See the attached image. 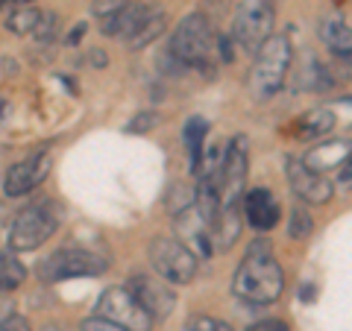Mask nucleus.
<instances>
[{
  "label": "nucleus",
  "instance_id": "obj_29",
  "mask_svg": "<svg viewBox=\"0 0 352 331\" xmlns=\"http://www.w3.org/2000/svg\"><path fill=\"white\" fill-rule=\"evenodd\" d=\"M124 3H126V0H94V3H91V12L100 15V18H106V15L118 12V9L124 6Z\"/></svg>",
  "mask_w": 352,
  "mask_h": 331
},
{
  "label": "nucleus",
  "instance_id": "obj_35",
  "mask_svg": "<svg viewBox=\"0 0 352 331\" xmlns=\"http://www.w3.org/2000/svg\"><path fill=\"white\" fill-rule=\"evenodd\" d=\"M27 3H32V0H0V9L3 6H27Z\"/></svg>",
  "mask_w": 352,
  "mask_h": 331
},
{
  "label": "nucleus",
  "instance_id": "obj_14",
  "mask_svg": "<svg viewBox=\"0 0 352 331\" xmlns=\"http://www.w3.org/2000/svg\"><path fill=\"white\" fill-rule=\"evenodd\" d=\"M349 159V141H320L317 147H311L305 152V156L300 159L308 170H314V173H326V170H332V168H340Z\"/></svg>",
  "mask_w": 352,
  "mask_h": 331
},
{
  "label": "nucleus",
  "instance_id": "obj_10",
  "mask_svg": "<svg viewBox=\"0 0 352 331\" xmlns=\"http://www.w3.org/2000/svg\"><path fill=\"white\" fill-rule=\"evenodd\" d=\"M124 288L135 296V302L144 308L153 319H168L170 311L176 308V296L168 288V282H159V279H153V275L138 273V275H132Z\"/></svg>",
  "mask_w": 352,
  "mask_h": 331
},
{
  "label": "nucleus",
  "instance_id": "obj_31",
  "mask_svg": "<svg viewBox=\"0 0 352 331\" xmlns=\"http://www.w3.org/2000/svg\"><path fill=\"white\" fill-rule=\"evenodd\" d=\"M217 47H220V56H223V62H232L235 53H232V38L229 36H220L217 38Z\"/></svg>",
  "mask_w": 352,
  "mask_h": 331
},
{
  "label": "nucleus",
  "instance_id": "obj_23",
  "mask_svg": "<svg viewBox=\"0 0 352 331\" xmlns=\"http://www.w3.org/2000/svg\"><path fill=\"white\" fill-rule=\"evenodd\" d=\"M311 231H314L311 214H308L302 205H296L291 212V217H288V235H291V240H305Z\"/></svg>",
  "mask_w": 352,
  "mask_h": 331
},
{
  "label": "nucleus",
  "instance_id": "obj_18",
  "mask_svg": "<svg viewBox=\"0 0 352 331\" xmlns=\"http://www.w3.org/2000/svg\"><path fill=\"white\" fill-rule=\"evenodd\" d=\"M206 132H208V124L203 117H191L188 124H185V129H182V141H185V147H188V152H191V173L200 170Z\"/></svg>",
  "mask_w": 352,
  "mask_h": 331
},
{
  "label": "nucleus",
  "instance_id": "obj_8",
  "mask_svg": "<svg viewBox=\"0 0 352 331\" xmlns=\"http://www.w3.org/2000/svg\"><path fill=\"white\" fill-rule=\"evenodd\" d=\"M247 173H250L247 138L235 135L223 150V164H220V208H241V196L247 194Z\"/></svg>",
  "mask_w": 352,
  "mask_h": 331
},
{
  "label": "nucleus",
  "instance_id": "obj_12",
  "mask_svg": "<svg viewBox=\"0 0 352 331\" xmlns=\"http://www.w3.org/2000/svg\"><path fill=\"white\" fill-rule=\"evenodd\" d=\"M288 185H291L294 196H300L308 205H323L332 200V194H335V185L329 182L323 173L308 170L300 159L288 161Z\"/></svg>",
  "mask_w": 352,
  "mask_h": 331
},
{
  "label": "nucleus",
  "instance_id": "obj_2",
  "mask_svg": "<svg viewBox=\"0 0 352 331\" xmlns=\"http://www.w3.org/2000/svg\"><path fill=\"white\" fill-rule=\"evenodd\" d=\"M291 59H294V47L288 36H270L267 41H261V47L256 50V62L247 73V91L256 103L273 100L291 71Z\"/></svg>",
  "mask_w": 352,
  "mask_h": 331
},
{
  "label": "nucleus",
  "instance_id": "obj_19",
  "mask_svg": "<svg viewBox=\"0 0 352 331\" xmlns=\"http://www.w3.org/2000/svg\"><path fill=\"white\" fill-rule=\"evenodd\" d=\"M24 282H27V267L12 255V252L0 258V290H3V293H12V290H18Z\"/></svg>",
  "mask_w": 352,
  "mask_h": 331
},
{
  "label": "nucleus",
  "instance_id": "obj_36",
  "mask_svg": "<svg viewBox=\"0 0 352 331\" xmlns=\"http://www.w3.org/2000/svg\"><path fill=\"white\" fill-rule=\"evenodd\" d=\"M9 314H12V305H9L6 299H0V319L9 317Z\"/></svg>",
  "mask_w": 352,
  "mask_h": 331
},
{
  "label": "nucleus",
  "instance_id": "obj_27",
  "mask_svg": "<svg viewBox=\"0 0 352 331\" xmlns=\"http://www.w3.org/2000/svg\"><path fill=\"white\" fill-rule=\"evenodd\" d=\"M0 331H32L30 328V319L27 317H21V314H9V317H3L0 319Z\"/></svg>",
  "mask_w": 352,
  "mask_h": 331
},
{
  "label": "nucleus",
  "instance_id": "obj_15",
  "mask_svg": "<svg viewBox=\"0 0 352 331\" xmlns=\"http://www.w3.org/2000/svg\"><path fill=\"white\" fill-rule=\"evenodd\" d=\"M164 30H168V12H164L162 6H147L144 18L138 21V27L132 30V36H126V47L129 50H144L147 44H153L156 38L164 36Z\"/></svg>",
  "mask_w": 352,
  "mask_h": 331
},
{
  "label": "nucleus",
  "instance_id": "obj_7",
  "mask_svg": "<svg viewBox=\"0 0 352 331\" xmlns=\"http://www.w3.org/2000/svg\"><path fill=\"white\" fill-rule=\"evenodd\" d=\"M150 264L168 284H188L197 275V255L179 238H156L150 244Z\"/></svg>",
  "mask_w": 352,
  "mask_h": 331
},
{
  "label": "nucleus",
  "instance_id": "obj_3",
  "mask_svg": "<svg viewBox=\"0 0 352 331\" xmlns=\"http://www.w3.org/2000/svg\"><path fill=\"white\" fill-rule=\"evenodd\" d=\"M62 208L53 200H41L36 205H27L24 212H18L12 220V231H9V247L18 252L38 249L53 238V231L59 229Z\"/></svg>",
  "mask_w": 352,
  "mask_h": 331
},
{
  "label": "nucleus",
  "instance_id": "obj_34",
  "mask_svg": "<svg viewBox=\"0 0 352 331\" xmlns=\"http://www.w3.org/2000/svg\"><path fill=\"white\" fill-rule=\"evenodd\" d=\"M91 62H94V65H97V68H103V65H106V62H109V59H106V56H103V53H100V50H94V53H91Z\"/></svg>",
  "mask_w": 352,
  "mask_h": 331
},
{
  "label": "nucleus",
  "instance_id": "obj_25",
  "mask_svg": "<svg viewBox=\"0 0 352 331\" xmlns=\"http://www.w3.org/2000/svg\"><path fill=\"white\" fill-rule=\"evenodd\" d=\"M182 331H232V326L223 323V319H214V317H191V319H185V326Z\"/></svg>",
  "mask_w": 352,
  "mask_h": 331
},
{
  "label": "nucleus",
  "instance_id": "obj_5",
  "mask_svg": "<svg viewBox=\"0 0 352 331\" xmlns=\"http://www.w3.org/2000/svg\"><path fill=\"white\" fill-rule=\"evenodd\" d=\"M273 24H276V9L270 0H241L232 18V36L244 50L256 53L261 41L273 36Z\"/></svg>",
  "mask_w": 352,
  "mask_h": 331
},
{
  "label": "nucleus",
  "instance_id": "obj_9",
  "mask_svg": "<svg viewBox=\"0 0 352 331\" xmlns=\"http://www.w3.org/2000/svg\"><path fill=\"white\" fill-rule=\"evenodd\" d=\"M97 317L109 319V323H115L124 331H150L153 328V317L135 302V296H132L124 284L106 288L100 293V299H97Z\"/></svg>",
  "mask_w": 352,
  "mask_h": 331
},
{
  "label": "nucleus",
  "instance_id": "obj_21",
  "mask_svg": "<svg viewBox=\"0 0 352 331\" xmlns=\"http://www.w3.org/2000/svg\"><path fill=\"white\" fill-rule=\"evenodd\" d=\"M38 15H41V12H38V9H32V6L15 9V12L6 18V30L15 32V36H27V32H32V27H36Z\"/></svg>",
  "mask_w": 352,
  "mask_h": 331
},
{
  "label": "nucleus",
  "instance_id": "obj_4",
  "mask_svg": "<svg viewBox=\"0 0 352 331\" xmlns=\"http://www.w3.org/2000/svg\"><path fill=\"white\" fill-rule=\"evenodd\" d=\"M212 50H214V30L208 24V18L203 12L182 18V24L176 27L170 38L173 56L182 65H188V68H197V65H208Z\"/></svg>",
  "mask_w": 352,
  "mask_h": 331
},
{
  "label": "nucleus",
  "instance_id": "obj_11",
  "mask_svg": "<svg viewBox=\"0 0 352 331\" xmlns=\"http://www.w3.org/2000/svg\"><path fill=\"white\" fill-rule=\"evenodd\" d=\"M50 152H36V156H30L24 161L12 164V168L6 170L3 176V191L6 196H24L30 194L32 187H38L44 179H47L50 173Z\"/></svg>",
  "mask_w": 352,
  "mask_h": 331
},
{
  "label": "nucleus",
  "instance_id": "obj_20",
  "mask_svg": "<svg viewBox=\"0 0 352 331\" xmlns=\"http://www.w3.org/2000/svg\"><path fill=\"white\" fill-rule=\"evenodd\" d=\"M332 126H335V115L329 112V109H317V112H311V115L302 117L300 135H302L305 141H317V138H323L326 132H332Z\"/></svg>",
  "mask_w": 352,
  "mask_h": 331
},
{
  "label": "nucleus",
  "instance_id": "obj_17",
  "mask_svg": "<svg viewBox=\"0 0 352 331\" xmlns=\"http://www.w3.org/2000/svg\"><path fill=\"white\" fill-rule=\"evenodd\" d=\"M317 36H320V41H323L332 53L349 59L352 30H349V24H346V21L340 18V15H326V18H320V24H317Z\"/></svg>",
  "mask_w": 352,
  "mask_h": 331
},
{
  "label": "nucleus",
  "instance_id": "obj_16",
  "mask_svg": "<svg viewBox=\"0 0 352 331\" xmlns=\"http://www.w3.org/2000/svg\"><path fill=\"white\" fill-rule=\"evenodd\" d=\"M147 6H150V3H141V0H126V3L120 6L118 12H112V15L103 18L100 32H103V36H120V38L132 36V30H135L138 21L144 18Z\"/></svg>",
  "mask_w": 352,
  "mask_h": 331
},
{
  "label": "nucleus",
  "instance_id": "obj_33",
  "mask_svg": "<svg viewBox=\"0 0 352 331\" xmlns=\"http://www.w3.org/2000/svg\"><path fill=\"white\" fill-rule=\"evenodd\" d=\"M85 30H88L85 24H76V27L71 30V36H68V44H71V47H74V44H80V38L85 36Z\"/></svg>",
  "mask_w": 352,
  "mask_h": 331
},
{
  "label": "nucleus",
  "instance_id": "obj_28",
  "mask_svg": "<svg viewBox=\"0 0 352 331\" xmlns=\"http://www.w3.org/2000/svg\"><path fill=\"white\" fill-rule=\"evenodd\" d=\"M80 331H124V328H118L115 323H109L103 317H88V319H82Z\"/></svg>",
  "mask_w": 352,
  "mask_h": 331
},
{
  "label": "nucleus",
  "instance_id": "obj_6",
  "mask_svg": "<svg viewBox=\"0 0 352 331\" xmlns=\"http://www.w3.org/2000/svg\"><path fill=\"white\" fill-rule=\"evenodd\" d=\"M109 270V258L97 255L88 249H59L38 264V279L41 282H65V279H80V275H103Z\"/></svg>",
  "mask_w": 352,
  "mask_h": 331
},
{
  "label": "nucleus",
  "instance_id": "obj_22",
  "mask_svg": "<svg viewBox=\"0 0 352 331\" xmlns=\"http://www.w3.org/2000/svg\"><path fill=\"white\" fill-rule=\"evenodd\" d=\"M164 205H168V212L173 217H179L194 205V191L191 187H185V185H173L168 191V196H164Z\"/></svg>",
  "mask_w": 352,
  "mask_h": 331
},
{
  "label": "nucleus",
  "instance_id": "obj_13",
  "mask_svg": "<svg viewBox=\"0 0 352 331\" xmlns=\"http://www.w3.org/2000/svg\"><path fill=\"white\" fill-rule=\"evenodd\" d=\"M241 205H244V220L256 231H270L279 223V203L270 187H252L250 194L241 196Z\"/></svg>",
  "mask_w": 352,
  "mask_h": 331
},
{
  "label": "nucleus",
  "instance_id": "obj_24",
  "mask_svg": "<svg viewBox=\"0 0 352 331\" xmlns=\"http://www.w3.org/2000/svg\"><path fill=\"white\" fill-rule=\"evenodd\" d=\"M32 36H36L38 41H44V44H50L59 36V15L53 12V9H44V12L38 15V21H36V27H32Z\"/></svg>",
  "mask_w": 352,
  "mask_h": 331
},
{
  "label": "nucleus",
  "instance_id": "obj_30",
  "mask_svg": "<svg viewBox=\"0 0 352 331\" xmlns=\"http://www.w3.org/2000/svg\"><path fill=\"white\" fill-rule=\"evenodd\" d=\"M247 331H291V328H288V323H285V319H261V323L250 326Z\"/></svg>",
  "mask_w": 352,
  "mask_h": 331
},
{
  "label": "nucleus",
  "instance_id": "obj_26",
  "mask_svg": "<svg viewBox=\"0 0 352 331\" xmlns=\"http://www.w3.org/2000/svg\"><path fill=\"white\" fill-rule=\"evenodd\" d=\"M156 124H159V115L156 112H138L124 129L129 132V135H144V132H150Z\"/></svg>",
  "mask_w": 352,
  "mask_h": 331
},
{
  "label": "nucleus",
  "instance_id": "obj_32",
  "mask_svg": "<svg viewBox=\"0 0 352 331\" xmlns=\"http://www.w3.org/2000/svg\"><path fill=\"white\" fill-rule=\"evenodd\" d=\"M349 164H352L349 159H346L344 164H340V176H338V185L344 187V191H349V176H352V168H349Z\"/></svg>",
  "mask_w": 352,
  "mask_h": 331
},
{
  "label": "nucleus",
  "instance_id": "obj_1",
  "mask_svg": "<svg viewBox=\"0 0 352 331\" xmlns=\"http://www.w3.org/2000/svg\"><path fill=\"white\" fill-rule=\"evenodd\" d=\"M285 290V273L279 261L273 258L270 244L264 238L252 240L247 249V258L238 264L235 279H232V293L241 302L250 305H273Z\"/></svg>",
  "mask_w": 352,
  "mask_h": 331
}]
</instances>
